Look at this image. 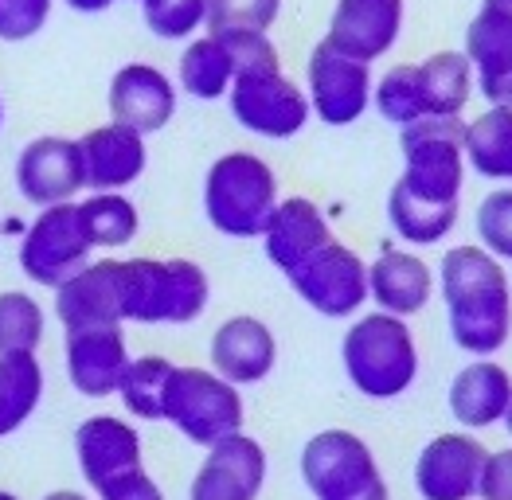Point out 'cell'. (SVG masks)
Wrapping results in <instances>:
<instances>
[{
	"mask_svg": "<svg viewBox=\"0 0 512 500\" xmlns=\"http://www.w3.org/2000/svg\"><path fill=\"white\" fill-rule=\"evenodd\" d=\"M450 336L473 360H493L512 336V278L485 247H454L438 262Z\"/></svg>",
	"mask_w": 512,
	"mask_h": 500,
	"instance_id": "6da1fadb",
	"label": "cell"
},
{
	"mask_svg": "<svg viewBox=\"0 0 512 500\" xmlns=\"http://www.w3.org/2000/svg\"><path fill=\"white\" fill-rule=\"evenodd\" d=\"M122 325H192L212 297V282L192 258H118Z\"/></svg>",
	"mask_w": 512,
	"mask_h": 500,
	"instance_id": "7a4b0ae2",
	"label": "cell"
},
{
	"mask_svg": "<svg viewBox=\"0 0 512 500\" xmlns=\"http://www.w3.org/2000/svg\"><path fill=\"white\" fill-rule=\"evenodd\" d=\"M348 383L368 399H399L419 379V344L403 317L364 313L341 340Z\"/></svg>",
	"mask_w": 512,
	"mask_h": 500,
	"instance_id": "3957f363",
	"label": "cell"
},
{
	"mask_svg": "<svg viewBox=\"0 0 512 500\" xmlns=\"http://www.w3.org/2000/svg\"><path fill=\"white\" fill-rule=\"evenodd\" d=\"M278 176L251 149L215 157L204 176V215L227 239H262L270 211L278 208Z\"/></svg>",
	"mask_w": 512,
	"mask_h": 500,
	"instance_id": "277c9868",
	"label": "cell"
},
{
	"mask_svg": "<svg viewBox=\"0 0 512 500\" xmlns=\"http://www.w3.org/2000/svg\"><path fill=\"white\" fill-rule=\"evenodd\" d=\"M403 176L395 180L411 196L434 204H462L466 188V118H423L399 129Z\"/></svg>",
	"mask_w": 512,
	"mask_h": 500,
	"instance_id": "5b68a950",
	"label": "cell"
},
{
	"mask_svg": "<svg viewBox=\"0 0 512 500\" xmlns=\"http://www.w3.org/2000/svg\"><path fill=\"white\" fill-rule=\"evenodd\" d=\"M243 395L235 383H227L212 368H172L165 387V418L188 442L215 446L243 430Z\"/></svg>",
	"mask_w": 512,
	"mask_h": 500,
	"instance_id": "8992f818",
	"label": "cell"
},
{
	"mask_svg": "<svg viewBox=\"0 0 512 500\" xmlns=\"http://www.w3.org/2000/svg\"><path fill=\"white\" fill-rule=\"evenodd\" d=\"M301 481L317 500H387V481L372 446L341 426L305 442Z\"/></svg>",
	"mask_w": 512,
	"mask_h": 500,
	"instance_id": "52a82bcc",
	"label": "cell"
},
{
	"mask_svg": "<svg viewBox=\"0 0 512 500\" xmlns=\"http://www.w3.org/2000/svg\"><path fill=\"white\" fill-rule=\"evenodd\" d=\"M372 86L376 71L372 63H360L352 55L337 51L333 43H317L305 59V98H309V114L321 125H356L372 110Z\"/></svg>",
	"mask_w": 512,
	"mask_h": 500,
	"instance_id": "ba28073f",
	"label": "cell"
},
{
	"mask_svg": "<svg viewBox=\"0 0 512 500\" xmlns=\"http://www.w3.org/2000/svg\"><path fill=\"white\" fill-rule=\"evenodd\" d=\"M227 106H231V118L247 133L266 141H290L313 118L301 83H294L282 67L235 75V83L227 90Z\"/></svg>",
	"mask_w": 512,
	"mask_h": 500,
	"instance_id": "9c48e42d",
	"label": "cell"
},
{
	"mask_svg": "<svg viewBox=\"0 0 512 500\" xmlns=\"http://www.w3.org/2000/svg\"><path fill=\"white\" fill-rule=\"evenodd\" d=\"M90 235L79 215V200L75 204H55V208H40V215L28 223L24 239H20V270L40 282L59 290L71 274H79L90 262Z\"/></svg>",
	"mask_w": 512,
	"mask_h": 500,
	"instance_id": "30bf717a",
	"label": "cell"
},
{
	"mask_svg": "<svg viewBox=\"0 0 512 500\" xmlns=\"http://www.w3.org/2000/svg\"><path fill=\"white\" fill-rule=\"evenodd\" d=\"M290 286L313 313L344 321V317H356L368 301V262L333 239L298 274H290Z\"/></svg>",
	"mask_w": 512,
	"mask_h": 500,
	"instance_id": "8fae6325",
	"label": "cell"
},
{
	"mask_svg": "<svg viewBox=\"0 0 512 500\" xmlns=\"http://www.w3.org/2000/svg\"><path fill=\"white\" fill-rule=\"evenodd\" d=\"M86 188L83 157L75 137H36L20 149L16 157V192L36 204V208H55V204H75V196Z\"/></svg>",
	"mask_w": 512,
	"mask_h": 500,
	"instance_id": "7c38bea8",
	"label": "cell"
},
{
	"mask_svg": "<svg viewBox=\"0 0 512 500\" xmlns=\"http://www.w3.org/2000/svg\"><path fill=\"white\" fill-rule=\"evenodd\" d=\"M489 450L470 430H450L430 438L415 461V489L423 500H473L481 489V469Z\"/></svg>",
	"mask_w": 512,
	"mask_h": 500,
	"instance_id": "4fadbf2b",
	"label": "cell"
},
{
	"mask_svg": "<svg viewBox=\"0 0 512 500\" xmlns=\"http://www.w3.org/2000/svg\"><path fill=\"white\" fill-rule=\"evenodd\" d=\"M403 24L407 0H337L329 12L325 43L360 63H380L387 51H395Z\"/></svg>",
	"mask_w": 512,
	"mask_h": 500,
	"instance_id": "5bb4252c",
	"label": "cell"
},
{
	"mask_svg": "<svg viewBox=\"0 0 512 500\" xmlns=\"http://www.w3.org/2000/svg\"><path fill=\"white\" fill-rule=\"evenodd\" d=\"M176 102L180 90L176 79H169L157 63H126L114 71L110 90H106V106H110V122L129 125L137 133H161L176 118Z\"/></svg>",
	"mask_w": 512,
	"mask_h": 500,
	"instance_id": "9a60e30c",
	"label": "cell"
},
{
	"mask_svg": "<svg viewBox=\"0 0 512 500\" xmlns=\"http://www.w3.org/2000/svg\"><path fill=\"white\" fill-rule=\"evenodd\" d=\"M266 485V450L251 434H231L208 446L188 500H258Z\"/></svg>",
	"mask_w": 512,
	"mask_h": 500,
	"instance_id": "2e32d148",
	"label": "cell"
},
{
	"mask_svg": "<svg viewBox=\"0 0 512 500\" xmlns=\"http://www.w3.org/2000/svg\"><path fill=\"white\" fill-rule=\"evenodd\" d=\"M462 55L470 59L477 94L489 106H505L512 110V16L493 8V4H477L473 20L466 24L462 36Z\"/></svg>",
	"mask_w": 512,
	"mask_h": 500,
	"instance_id": "e0dca14e",
	"label": "cell"
},
{
	"mask_svg": "<svg viewBox=\"0 0 512 500\" xmlns=\"http://www.w3.org/2000/svg\"><path fill=\"white\" fill-rule=\"evenodd\" d=\"M75 458L83 469V481L98 493L110 481L126 477L133 469H145L141 434L137 426L118 415H90L75 430Z\"/></svg>",
	"mask_w": 512,
	"mask_h": 500,
	"instance_id": "ac0fdd59",
	"label": "cell"
},
{
	"mask_svg": "<svg viewBox=\"0 0 512 500\" xmlns=\"http://www.w3.org/2000/svg\"><path fill=\"white\" fill-rule=\"evenodd\" d=\"M79 157H83V176L90 192H122L141 180V172L149 165V145H145V133L106 122L79 137Z\"/></svg>",
	"mask_w": 512,
	"mask_h": 500,
	"instance_id": "d6986e66",
	"label": "cell"
},
{
	"mask_svg": "<svg viewBox=\"0 0 512 500\" xmlns=\"http://www.w3.org/2000/svg\"><path fill=\"white\" fill-rule=\"evenodd\" d=\"M67 379L86 399H106L118 395V383L129 368V348L122 325H102V329H75L67 333Z\"/></svg>",
	"mask_w": 512,
	"mask_h": 500,
	"instance_id": "ffe728a7",
	"label": "cell"
},
{
	"mask_svg": "<svg viewBox=\"0 0 512 500\" xmlns=\"http://www.w3.org/2000/svg\"><path fill=\"white\" fill-rule=\"evenodd\" d=\"M55 317L67 333L122 325V293H118V258L86 262L55 290Z\"/></svg>",
	"mask_w": 512,
	"mask_h": 500,
	"instance_id": "44dd1931",
	"label": "cell"
},
{
	"mask_svg": "<svg viewBox=\"0 0 512 500\" xmlns=\"http://www.w3.org/2000/svg\"><path fill=\"white\" fill-rule=\"evenodd\" d=\"M325 243H333L329 219H325V211L317 208L309 196L278 200V208L270 211V219H266V227H262L266 258H270L286 278L298 274L301 266L325 247Z\"/></svg>",
	"mask_w": 512,
	"mask_h": 500,
	"instance_id": "7402d4cb",
	"label": "cell"
},
{
	"mask_svg": "<svg viewBox=\"0 0 512 500\" xmlns=\"http://www.w3.org/2000/svg\"><path fill=\"white\" fill-rule=\"evenodd\" d=\"M434 286H438V278H434L423 254L384 247L376 262H368V301H376L380 313L407 321V317L427 309Z\"/></svg>",
	"mask_w": 512,
	"mask_h": 500,
	"instance_id": "603a6c76",
	"label": "cell"
},
{
	"mask_svg": "<svg viewBox=\"0 0 512 500\" xmlns=\"http://www.w3.org/2000/svg\"><path fill=\"white\" fill-rule=\"evenodd\" d=\"M278 364V340L258 317H227L212 333V372L235 387L262 383Z\"/></svg>",
	"mask_w": 512,
	"mask_h": 500,
	"instance_id": "cb8c5ba5",
	"label": "cell"
},
{
	"mask_svg": "<svg viewBox=\"0 0 512 500\" xmlns=\"http://www.w3.org/2000/svg\"><path fill=\"white\" fill-rule=\"evenodd\" d=\"M512 403V375L497 360H470L450 383V415L466 430H489L505 422Z\"/></svg>",
	"mask_w": 512,
	"mask_h": 500,
	"instance_id": "d4e9b609",
	"label": "cell"
},
{
	"mask_svg": "<svg viewBox=\"0 0 512 500\" xmlns=\"http://www.w3.org/2000/svg\"><path fill=\"white\" fill-rule=\"evenodd\" d=\"M415 71H419V94H423L427 118H462L466 114L470 98L477 94V83H473V67L462 55V47L434 51L415 63Z\"/></svg>",
	"mask_w": 512,
	"mask_h": 500,
	"instance_id": "484cf974",
	"label": "cell"
},
{
	"mask_svg": "<svg viewBox=\"0 0 512 500\" xmlns=\"http://www.w3.org/2000/svg\"><path fill=\"white\" fill-rule=\"evenodd\" d=\"M235 83V59L231 47L212 36L200 32L184 43L180 59H176V90L196 98V102H219L227 98V90Z\"/></svg>",
	"mask_w": 512,
	"mask_h": 500,
	"instance_id": "4316f807",
	"label": "cell"
},
{
	"mask_svg": "<svg viewBox=\"0 0 512 500\" xmlns=\"http://www.w3.org/2000/svg\"><path fill=\"white\" fill-rule=\"evenodd\" d=\"M466 165L497 184H512V110L489 106L466 122Z\"/></svg>",
	"mask_w": 512,
	"mask_h": 500,
	"instance_id": "83f0119b",
	"label": "cell"
},
{
	"mask_svg": "<svg viewBox=\"0 0 512 500\" xmlns=\"http://www.w3.org/2000/svg\"><path fill=\"white\" fill-rule=\"evenodd\" d=\"M387 219L391 231L411 247H434L458 227V204H434L423 196H411L407 188H391L387 196Z\"/></svg>",
	"mask_w": 512,
	"mask_h": 500,
	"instance_id": "f1b7e54d",
	"label": "cell"
},
{
	"mask_svg": "<svg viewBox=\"0 0 512 500\" xmlns=\"http://www.w3.org/2000/svg\"><path fill=\"white\" fill-rule=\"evenodd\" d=\"M43 399V368L36 356H0V438L16 434Z\"/></svg>",
	"mask_w": 512,
	"mask_h": 500,
	"instance_id": "f546056e",
	"label": "cell"
},
{
	"mask_svg": "<svg viewBox=\"0 0 512 500\" xmlns=\"http://www.w3.org/2000/svg\"><path fill=\"white\" fill-rule=\"evenodd\" d=\"M79 215H83V227L94 250L129 247L141 231L137 204L126 192H90L86 200H79Z\"/></svg>",
	"mask_w": 512,
	"mask_h": 500,
	"instance_id": "4dcf8cb0",
	"label": "cell"
},
{
	"mask_svg": "<svg viewBox=\"0 0 512 500\" xmlns=\"http://www.w3.org/2000/svg\"><path fill=\"white\" fill-rule=\"evenodd\" d=\"M172 360L165 356H137L129 360L126 375L118 383V395L126 403V411L133 418H145V422H161L165 418V387H169Z\"/></svg>",
	"mask_w": 512,
	"mask_h": 500,
	"instance_id": "1f68e13d",
	"label": "cell"
},
{
	"mask_svg": "<svg viewBox=\"0 0 512 500\" xmlns=\"http://www.w3.org/2000/svg\"><path fill=\"white\" fill-rule=\"evenodd\" d=\"M43 305L24 290L0 293V356H36L43 344Z\"/></svg>",
	"mask_w": 512,
	"mask_h": 500,
	"instance_id": "d6a6232c",
	"label": "cell"
},
{
	"mask_svg": "<svg viewBox=\"0 0 512 500\" xmlns=\"http://www.w3.org/2000/svg\"><path fill=\"white\" fill-rule=\"evenodd\" d=\"M372 110L391 125H411L423 122L427 110H423V94H419V71L415 63H395L387 67L384 75H376L372 86Z\"/></svg>",
	"mask_w": 512,
	"mask_h": 500,
	"instance_id": "836d02e7",
	"label": "cell"
},
{
	"mask_svg": "<svg viewBox=\"0 0 512 500\" xmlns=\"http://www.w3.org/2000/svg\"><path fill=\"white\" fill-rule=\"evenodd\" d=\"M145 28L165 43H188L208 28V0H137Z\"/></svg>",
	"mask_w": 512,
	"mask_h": 500,
	"instance_id": "e575fe53",
	"label": "cell"
},
{
	"mask_svg": "<svg viewBox=\"0 0 512 500\" xmlns=\"http://www.w3.org/2000/svg\"><path fill=\"white\" fill-rule=\"evenodd\" d=\"M282 16V0H208V28L215 36L239 32H274Z\"/></svg>",
	"mask_w": 512,
	"mask_h": 500,
	"instance_id": "d590c367",
	"label": "cell"
},
{
	"mask_svg": "<svg viewBox=\"0 0 512 500\" xmlns=\"http://www.w3.org/2000/svg\"><path fill=\"white\" fill-rule=\"evenodd\" d=\"M477 239L493 258L512 262V184L509 188H493L477 204Z\"/></svg>",
	"mask_w": 512,
	"mask_h": 500,
	"instance_id": "8d00e7d4",
	"label": "cell"
},
{
	"mask_svg": "<svg viewBox=\"0 0 512 500\" xmlns=\"http://www.w3.org/2000/svg\"><path fill=\"white\" fill-rule=\"evenodd\" d=\"M55 12V0H0V43L36 40Z\"/></svg>",
	"mask_w": 512,
	"mask_h": 500,
	"instance_id": "74e56055",
	"label": "cell"
},
{
	"mask_svg": "<svg viewBox=\"0 0 512 500\" xmlns=\"http://www.w3.org/2000/svg\"><path fill=\"white\" fill-rule=\"evenodd\" d=\"M481 500H512V446L509 450H493L481 469Z\"/></svg>",
	"mask_w": 512,
	"mask_h": 500,
	"instance_id": "f35d334b",
	"label": "cell"
},
{
	"mask_svg": "<svg viewBox=\"0 0 512 500\" xmlns=\"http://www.w3.org/2000/svg\"><path fill=\"white\" fill-rule=\"evenodd\" d=\"M98 500H165V493L145 469H133L126 477L110 481L106 489H98Z\"/></svg>",
	"mask_w": 512,
	"mask_h": 500,
	"instance_id": "ab89813d",
	"label": "cell"
},
{
	"mask_svg": "<svg viewBox=\"0 0 512 500\" xmlns=\"http://www.w3.org/2000/svg\"><path fill=\"white\" fill-rule=\"evenodd\" d=\"M71 12H79V16H98V12H106V8H114V4H122V0H63Z\"/></svg>",
	"mask_w": 512,
	"mask_h": 500,
	"instance_id": "60d3db41",
	"label": "cell"
},
{
	"mask_svg": "<svg viewBox=\"0 0 512 500\" xmlns=\"http://www.w3.org/2000/svg\"><path fill=\"white\" fill-rule=\"evenodd\" d=\"M0 231H4V235H20V239H24V231H28V223H20V219H16V215H8V219H4V227H0Z\"/></svg>",
	"mask_w": 512,
	"mask_h": 500,
	"instance_id": "b9f144b4",
	"label": "cell"
},
{
	"mask_svg": "<svg viewBox=\"0 0 512 500\" xmlns=\"http://www.w3.org/2000/svg\"><path fill=\"white\" fill-rule=\"evenodd\" d=\"M43 500H90L86 493H75V489H55V493H47Z\"/></svg>",
	"mask_w": 512,
	"mask_h": 500,
	"instance_id": "7bdbcfd3",
	"label": "cell"
},
{
	"mask_svg": "<svg viewBox=\"0 0 512 500\" xmlns=\"http://www.w3.org/2000/svg\"><path fill=\"white\" fill-rule=\"evenodd\" d=\"M481 4H493V8H501V12H509L512 16V0H481Z\"/></svg>",
	"mask_w": 512,
	"mask_h": 500,
	"instance_id": "ee69618b",
	"label": "cell"
},
{
	"mask_svg": "<svg viewBox=\"0 0 512 500\" xmlns=\"http://www.w3.org/2000/svg\"><path fill=\"white\" fill-rule=\"evenodd\" d=\"M0 500H20L16 493H8V489H0Z\"/></svg>",
	"mask_w": 512,
	"mask_h": 500,
	"instance_id": "f6af8a7d",
	"label": "cell"
},
{
	"mask_svg": "<svg viewBox=\"0 0 512 500\" xmlns=\"http://www.w3.org/2000/svg\"><path fill=\"white\" fill-rule=\"evenodd\" d=\"M505 426H509V434H512V403H509V415H505Z\"/></svg>",
	"mask_w": 512,
	"mask_h": 500,
	"instance_id": "bcb514c9",
	"label": "cell"
},
{
	"mask_svg": "<svg viewBox=\"0 0 512 500\" xmlns=\"http://www.w3.org/2000/svg\"><path fill=\"white\" fill-rule=\"evenodd\" d=\"M0 129H4V98H0Z\"/></svg>",
	"mask_w": 512,
	"mask_h": 500,
	"instance_id": "7dc6e473",
	"label": "cell"
}]
</instances>
